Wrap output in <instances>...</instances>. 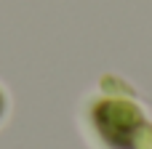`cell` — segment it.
<instances>
[{"instance_id": "1", "label": "cell", "mask_w": 152, "mask_h": 149, "mask_svg": "<svg viewBox=\"0 0 152 149\" xmlns=\"http://www.w3.org/2000/svg\"><path fill=\"white\" fill-rule=\"evenodd\" d=\"M88 125L104 149H152V128L134 101L115 96L91 101Z\"/></svg>"}, {"instance_id": "2", "label": "cell", "mask_w": 152, "mask_h": 149, "mask_svg": "<svg viewBox=\"0 0 152 149\" xmlns=\"http://www.w3.org/2000/svg\"><path fill=\"white\" fill-rule=\"evenodd\" d=\"M3 115H5V93L0 91V120H3Z\"/></svg>"}]
</instances>
